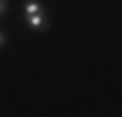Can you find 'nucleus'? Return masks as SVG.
I'll use <instances>...</instances> for the list:
<instances>
[{
    "instance_id": "4",
    "label": "nucleus",
    "mask_w": 122,
    "mask_h": 117,
    "mask_svg": "<svg viewBox=\"0 0 122 117\" xmlns=\"http://www.w3.org/2000/svg\"><path fill=\"white\" fill-rule=\"evenodd\" d=\"M5 41H7V36H5V34H3V33L0 31V46H2V44H3Z\"/></svg>"
},
{
    "instance_id": "2",
    "label": "nucleus",
    "mask_w": 122,
    "mask_h": 117,
    "mask_svg": "<svg viewBox=\"0 0 122 117\" xmlns=\"http://www.w3.org/2000/svg\"><path fill=\"white\" fill-rule=\"evenodd\" d=\"M23 10H25V15H34V13L46 11V8L39 3L38 0H26L25 5H23Z\"/></svg>"
},
{
    "instance_id": "1",
    "label": "nucleus",
    "mask_w": 122,
    "mask_h": 117,
    "mask_svg": "<svg viewBox=\"0 0 122 117\" xmlns=\"http://www.w3.org/2000/svg\"><path fill=\"white\" fill-rule=\"evenodd\" d=\"M26 26L34 31H42V29L49 28V23L46 18V11H41V13H34V15H26Z\"/></svg>"
},
{
    "instance_id": "3",
    "label": "nucleus",
    "mask_w": 122,
    "mask_h": 117,
    "mask_svg": "<svg viewBox=\"0 0 122 117\" xmlns=\"http://www.w3.org/2000/svg\"><path fill=\"white\" fill-rule=\"evenodd\" d=\"M7 8H8V3H7V0H0V16H2V15H5Z\"/></svg>"
}]
</instances>
